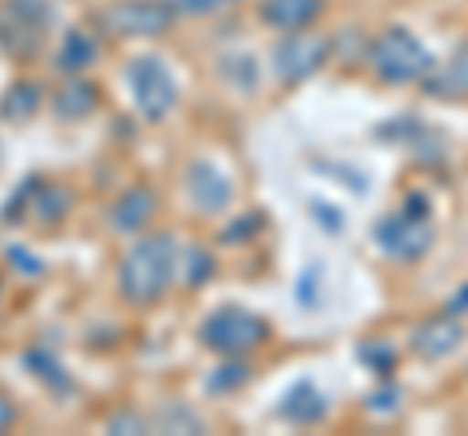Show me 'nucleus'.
<instances>
[{"label": "nucleus", "instance_id": "f03ea898", "mask_svg": "<svg viewBox=\"0 0 468 436\" xmlns=\"http://www.w3.org/2000/svg\"><path fill=\"white\" fill-rule=\"evenodd\" d=\"M266 336H270L266 319H258V316L242 312V308H218L215 316L203 319V327H199L203 347H211V351H218V355H230V358L246 355Z\"/></svg>", "mask_w": 468, "mask_h": 436}, {"label": "nucleus", "instance_id": "6ab92c4d", "mask_svg": "<svg viewBox=\"0 0 468 436\" xmlns=\"http://www.w3.org/2000/svg\"><path fill=\"white\" fill-rule=\"evenodd\" d=\"M27 367H36V374L43 378V382H51L55 389H67V386H70V378H67L63 370H58V362H55V358H48L43 351H32V355H27Z\"/></svg>", "mask_w": 468, "mask_h": 436}, {"label": "nucleus", "instance_id": "7ed1b4c3", "mask_svg": "<svg viewBox=\"0 0 468 436\" xmlns=\"http://www.w3.org/2000/svg\"><path fill=\"white\" fill-rule=\"evenodd\" d=\"M129 86H133V101L144 121H165L176 106V98H180L176 78L156 55H141V59L129 63Z\"/></svg>", "mask_w": 468, "mask_h": 436}, {"label": "nucleus", "instance_id": "39448f33", "mask_svg": "<svg viewBox=\"0 0 468 436\" xmlns=\"http://www.w3.org/2000/svg\"><path fill=\"white\" fill-rule=\"evenodd\" d=\"M176 20L168 0H122L101 12V24L113 36H165Z\"/></svg>", "mask_w": 468, "mask_h": 436}, {"label": "nucleus", "instance_id": "2eb2a0df", "mask_svg": "<svg viewBox=\"0 0 468 436\" xmlns=\"http://www.w3.org/2000/svg\"><path fill=\"white\" fill-rule=\"evenodd\" d=\"M324 410H328V401L320 398L309 382H301V386L289 394V401H285L282 413H285L289 420H297V425H313V420L324 417Z\"/></svg>", "mask_w": 468, "mask_h": 436}, {"label": "nucleus", "instance_id": "f3484780", "mask_svg": "<svg viewBox=\"0 0 468 436\" xmlns=\"http://www.w3.org/2000/svg\"><path fill=\"white\" fill-rule=\"evenodd\" d=\"M36 214H39V223H58V218H67L70 214V192L67 187H36Z\"/></svg>", "mask_w": 468, "mask_h": 436}, {"label": "nucleus", "instance_id": "b1692460", "mask_svg": "<svg viewBox=\"0 0 468 436\" xmlns=\"http://www.w3.org/2000/svg\"><path fill=\"white\" fill-rule=\"evenodd\" d=\"M223 5H230V0H180L184 12H215V8H223Z\"/></svg>", "mask_w": 468, "mask_h": 436}, {"label": "nucleus", "instance_id": "ddd939ff", "mask_svg": "<svg viewBox=\"0 0 468 436\" xmlns=\"http://www.w3.org/2000/svg\"><path fill=\"white\" fill-rule=\"evenodd\" d=\"M98 59V43L90 32H82V27H75V32H67L63 39V47H58L55 55V67L58 70H67V75H79V70H86Z\"/></svg>", "mask_w": 468, "mask_h": 436}, {"label": "nucleus", "instance_id": "393cba45", "mask_svg": "<svg viewBox=\"0 0 468 436\" xmlns=\"http://www.w3.org/2000/svg\"><path fill=\"white\" fill-rule=\"evenodd\" d=\"M12 420H16V410H12V401H8V398H0V432L12 429Z\"/></svg>", "mask_w": 468, "mask_h": 436}, {"label": "nucleus", "instance_id": "412c9836", "mask_svg": "<svg viewBox=\"0 0 468 436\" xmlns=\"http://www.w3.org/2000/svg\"><path fill=\"white\" fill-rule=\"evenodd\" d=\"M433 90H437V94H452V90H457V94H464V90H468V51L461 55L457 63L449 67V75H445L441 82H437Z\"/></svg>", "mask_w": 468, "mask_h": 436}, {"label": "nucleus", "instance_id": "9d476101", "mask_svg": "<svg viewBox=\"0 0 468 436\" xmlns=\"http://www.w3.org/2000/svg\"><path fill=\"white\" fill-rule=\"evenodd\" d=\"M320 8H324V0H266L261 5V20L277 32H301V27H309Z\"/></svg>", "mask_w": 468, "mask_h": 436}, {"label": "nucleus", "instance_id": "6e6552de", "mask_svg": "<svg viewBox=\"0 0 468 436\" xmlns=\"http://www.w3.org/2000/svg\"><path fill=\"white\" fill-rule=\"evenodd\" d=\"M187 195H192V202L203 214H218V211L230 207L234 187H230L227 171H218L215 164H203V160H196L192 171H187Z\"/></svg>", "mask_w": 468, "mask_h": 436}, {"label": "nucleus", "instance_id": "4468645a", "mask_svg": "<svg viewBox=\"0 0 468 436\" xmlns=\"http://www.w3.org/2000/svg\"><path fill=\"white\" fill-rule=\"evenodd\" d=\"M39 106H43L39 86L36 82H20V86H12V90L5 94V101H0V118L5 121H27Z\"/></svg>", "mask_w": 468, "mask_h": 436}, {"label": "nucleus", "instance_id": "1a4fd4ad", "mask_svg": "<svg viewBox=\"0 0 468 436\" xmlns=\"http://www.w3.org/2000/svg\"><path fill=\"white\" fill-rule=\"evenodd\" d=\"M153 214H156V192L153 187H133V192H125L113 202L110 223H113V230H122V234H137L141 226L153 223Z\"/></svg>", "mask_w": 468, "mask_h": 436}, {"label": "nucleus", "instance_id": "20e7f679", "mask_svg": "<svg viewBox=\"0 0 468 436\" xmlns=\"http://www.w3.org/2000/svg\"><path fill=\"white\" fill-rule=\"evenodd\" d=\"M371 67H375V75L387 78V82H414V78H421L430 70V55L410 32L394 27V32L375 39Z\"/></svg>", "mask_w": 468, "mask_h": 436}, {"label": "nucleus", "instance_id": "f8f14e48", "mask_svg": "<svg viewBox=\"0 0 468 436\" xmlns=\"http://www.w3.org/2000/svg\"><path fill=\"white\" fill-rule=\"evenodd\" d=\"M98 106V86L94 82H67L63 90L55 94V118H63V121H79L86 118V113H94Z\"/></svg>", "mask_w": 468, "mask_h": 436}, {"label": "nucleus", "instance_id": "4be33fe9", "mask_svg": "<svg viewBox=\"0 0 468 436\" xmlns=\"http://www.w3.org/2000/svg\"><path fill=\"white\" fill-rule=\"evenodd\" d=\"M106 429H110V432H122V436H133V432H144L149 425H144L141 417H133V413H113V417L106 420Z\"/></svg>", "mask_w": 468, "mask_h": 436}, {"label": "nucleus", "instance_id": "0eeeda50", "mask_svg": "<svg viewBox=\"0 0 468 436\" xmlns=\"http://www.w3.org/2000/svg\"><path fill=\"white\" fill-rule=\"evenodd\" d=\"M378 245L399 257V261H410V257H421L430 245V230L421 226V214H394L387 223H378Z\"/></svg>", "mask_w": 468, "mask_h": 436}, {"label": "nucleus", "instance_id": "a211bd4d", "mask_svg": "<svg viewBox=\"0 0 468 436\" xmlns=\"http://www.w3.org/2000/svg\"><path fill=\"white\" fill-rule=\"evenodd\" d=\"M246 378H250V367H246L242 358H234V362H223L218 370H211L207 389H211V394H227V389H239Z\"/></svg>", "mask_w": 468, "mask_h": 436}, {"label": "nucleus", "instance_id": "5701e85b", "mask_svg": "<svg viewBox=\"0 0 468 436\" xmlns=\"http://www.w3.org/2000/svg\"><path fill=\"white\" fill-rule=\"evenodd\" d=\"M8 257H12V265H20L27 277H39L43 273V261H36L32 254H24V250H8Z\"/></svg>", "mask_w": 468, "mask_h": 436}, {"label": "nucleus", "instance_id": "aec40b11", "mask_svg": "<svg viewBox=\"0 0 468 436\" xmlns=\"http://www.w3.org/2000/svg\"><path fill=\"white\" fill-rule=\"evenodd\" d=\"M211 273H215V257L211 254H203L199 245L192 254H187V285L199 288V285H207L211 281Z\"/></svg>", "mask_w": 468, "mask_h": 436}, {"label": "nucleus", "instance_id": "423d86ee", "mask_svg": "<svg viewBox=\"0 0 468 436\" xmlns=\"http://www.w3.org/2000/svg\"><path fill=\"white\" fill-rule=\"evenodd\" d=\"M324 59H328V39L297 32L292 39H285L282 47H277L273 67H277V75H282L285 82H301V78H309L313 70H320Z\"/></svg>", "mask_w": 468, "mask_h": 436}, {"label": "nucleus", "instance_id": "9b49d317", "mask_svg": "<svg viewBox=\"0 0 468 436\" xmlns=\"http://www.w3.org/2000/svg\"><path fill=\"white\" fill-rule=\"evenodd\" d=\"M0 47L8 55H16V59H32L39 51V27L27 16H20L12 5L0 8Z\"/></svg>", "mask_w": 468, "mask_h": 436}, {"label": "nucleus", "instance_id": "dca6fc26", "mask_svg": "<svg viewBox=\"0 0 468 436\" xmlns=\"http://www.w3.org/2000/svg\"><path fill=\"white\" fill-rule=\"evenodd\" d=\"M457 339H461V331L449 324V319H437V324H426L418 331V351L421 355H445V351H452L457 347Z\"/></svg>", "mask_w": 468, "mask_h": 436}, {"label": "nucleus", "instance_id": "f257e3e1", "mask_svg": "<svg viewBox=\"0 0 468 436\" xmlns=\"http://www.w3.org/2000/svg\"><path fill=\"white\" fill-rule=\"evenodd\" d=\"M176 257H180V242L172 234L141 238L133 250L125 254L122 269H117V285L129 304H153L168 293L176 277Z\"/></svg>", "mask_w": 468, "mask_h": 436}]
</instances>
